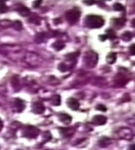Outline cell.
I'll return each mask as SVG.
<instances>
[{
  "instance_id": "5bb4252c",
  "label": "cell",
  "mask_w": 135,
  "mask_h": 150,
  "mask_svg": "<svg viewBox=\"0 0 135 150\" xmlns=\"http://www.w3.org/2000/svg\"><path fill=\"white\" fill-rule=\"evenodd\" d=\"M56 50H61L63 48V47H64V44L61 42V41H57V42H55L54 44H53V46H52Z\"/></svg>"
},
{
  "instance_id": "7c38bea8",
  "label": "cell",
  "mask_w": 135,
  "mask_h": 150,
  "mask_svg": "<svg viewBox=\"0 0 135 150\" xmlns=\"http://www.w3.org/2000/svg\"><path fill=\"white\" fill-rule=\"evenodd\" d=\"M51 102H52V105H60V103H61V98H60V96L59 95H54L52 99H51Z\"/></svg>"
},
{
  "instance_id": "52a82bcc",
  "label": "cell",
  "mask_w": 135,
  "mask_h": 150,
  "mask_svg": "<svg viewBox=\"0 0 135 150\" xmlns=\"http://www.w3.org/2000/svg\"><path fill=\"white\" fill-rule=\"evenodd\" d=\"M67 104H68L69 107L70 109L74 110V111H77L79 108V101L76 100V99H74V98H69L68 100H67Z\"/></svg>"
},
{
  "instance_id": "ac0fdd59",
  "label": "cell",
  "mask_w": 135,
  "mask_h": 150,
  "mask_svg": "<svg viewBox=\"0 0 135 150\" xmlns=\"http://www.w3.org/2000/svg\"><path fill=\"white\" fill-rule=\"evenodd\" d=\"M96 110L100 111H103V112H105V111H107V107H106L104 105H101V104H100V105H96Z\"/></svg>"
},
{
  "instance_id": "4fadbf2b",
  "label": "cell",
  "mask_w": 135,
  "mask_h": 150,
  "mask_svg": "<svg viewBox=\"0 0 135 150\" xmlns=\"http://www.w3.org/2000/svg\"><path fill=\"white\" fill-rule=\"evenodd\" d=\"M122 39L125 41H128L132 39V34L128 31H126L123 36H122Z\"/></svg>"
},
{
  "instance_id": "d4e9b609",
  "label": "cell",
  "mask_w": 135,
  "mask_h": 150,
  "mask_svg": "<svg viewBox=\"0 0 135 150\" xmlns=\"http://www.w3.org/2000/svg\"><path fill=\"white\" fill-rule=\"evenodd\" d=\"M2 127H3V122H2V121L0 120V130L2 129Z\"/></svg>"
},
{
  "instance_id": "603a6c76",
  "label": "cell",
  "mask_w": 135,
  "mask_h": 150,
  "mask_svg": "<svg viewBox=\"0 0 135 150\" xmlns=\"http://www.w3.org/2000/svg\"><path fill=\"white\" fill-rule=\"evenodd\" d=\"M106 39H107V36H105V35H102V36H100V41H104Z\"/></svg>"
},
{
  "instance_id": "7402d4cb",
  "label": "cell",
  "mask_w": 135,
  "mask_h": 150,
  "mask_svg": "<svg viewBox=\"0 0 135 150\" xmlns=\"http://www.w3.org/2000/svg\"><path fill=\"white\" fill-rule=\"evenodd\" d=\"M41 3V1H35L34 3H33V7L34 8H38Z\"/></svg>"
},
{
  "instance_id": "8992f818",
  "label": "cell",
  "mask_w": 135,
  "mask_h": 150,
  "mask_svg": "<svg viewBox=\"0 0 135 150\" xmlns=\"http://www.w3.org/2000/svg\"><path fill=\"white\" fill-rule=\"evenodd\" d=\"M92 122L96 125H105L106 122H107V118L104 116L97 115V116H95L93 117Z\"/></svg>"
},
{
  "instance_id": "ffe728a7",
  "label": "cell",
  "mask_w": 135,
  "mask_h": 150,
  "mask_svg": "<svg viewBox=\"0 0 135 150\" xmlns=\"http://www.w3.org/2000/svg\"><path fill=\"white\" fill-rule=\"evenodd\" d=\"M58 69H59L61 72H65V71H67V67L65 66L64 63H61V64H59V66H58Z\"/></svg>"
},
{
  "instance_id": "ba28073f",
  "label": "cell",
  "mask_w": 135,
  "mask_h": 150,
  "mask_svg": "<svg viewBox=\"0 0 135 150\" xmlns=\"http://www.w3.org/2000/svg\"><path fill=\"white\" fill-rule=\"evenodd\" d=\"M59 120L61 121L62 123L65 124H69L72 121V117L68 115V114H60L59 115Z\"/></svg>"
},
{
  "instance_id": "3957f363",
  "label": "cell",
  "mask_w": 135,
  "mask_h": 150,
  "mask_svg": "<svg viewBox=\"0 0 135 150\" xmlns=\"http://www.w3.org/2000/svg\"><path fill=\"white\" fill-rule=\"evenodd\" d=\"M38 133H39V130L37 129V127H35L33 126H27L25 127L23 135L26 138H34L38 135Z\"/></svg>"
},
{
  "instance_id": "44dd1931",
  "label": "cell",
  "mask_w": 135,
  "mask_h": 150,
  "mask_svg": "<svg viewBox=\"0 0 135 150\" xmlns=\"http://www.w3.org/2000/svg\"><path fill=\"white\" fill-rule=\"evenodd\" d=\"M129 51H130V54L135 55V44H133V45L130 46V47H129Z\"/></svg>"
},
{
  "instance_id": "d6986e66",
  "label": "cell",
  "mask_w": 135,
  "mask_h": 150,
  "mask_svg": "<svg viewBox=\"0 0 135 150\" xmlns=\"http://www.w3.org/2000/svg\"><path fill=\"white\" fill-rule=\"evenodd\" d=\"M7 9H8V8H7V6L4 4V3H0V13H4L7 11Z\"/></svg>"
},
{
  "instance_id": "9a60e30c",
  "label": "cell",
  "mask_w": 135,
  "mask_h": 150,
  "mask_svg": "<svg viewBox=\"0 0 135 150\" xmlns=\"http://www.w3.org/2000/svg\"><path fill=\"white\" fill-rule=\"evenodd\" d=\"M113 9H114V10H116V11H123V10H124L123 5H122V4L119 3H116L113 5Z\"/></svg>"
},
{
  "instance_id": "6da1fadb",
  "label": "cell",
  "mask_w": 135,
  "mask_h": 150,
  "mask_svg": "<svg viewBox=\"0 0 135 150\" xmlns=\"http://www.w3.org/2000/svg\"><path fill=\"white\" fill-rule=\"evenodd\" d=\"M85 23L86 26L90 29H96L103 26L105 21L101 16L90 14L86 16V18L85 19Z\"/></svg>"
},
{
  "instance_id": "9c48e42d",
  "label": "cell",
  "mask_w": 135,
  "mask_h": 150,
  "mask_svg": "<svg viewBox=\"0 0 135 150\" xmlns=\"http://www.w3.org/2000/svg\"><path fill=\"white\" fill-rule=\"evenodd\" d=\"M14 105H15V106H16V110H17V111H23V109L25 108V104H24V102L22 101V100H15V102H14Z\"/></svg>"
},
{
  "instance_id": "cb8c5ba5",
  "label": "cell",
  "mask_w": 135,
  "mask_h": 150,
  "mask_svg": "<svg viewBox=\"0 0 135 150\" xmlns=\"http://www.w3.org/2000/svg\"><path fill=\"white\" fill-rule=\"evenodd\" d=\"M129 150H135V144H132L129 147Z\"/></svg>"
},
{
  "instance_id": "277c9868",
  "label": "cell",
  "mask_w": 135,
  "mask_h": 150,
  "mask_svg": "<svg viewBox=\"0 0 135 150\" xmlns=\"http://www.w3.org/2000/svg\"><path fill=\"white\" fill-rule=\"evenodd\" d=\"M85 61L86 64L89 66H90V63H93V66H95L96 64V61H97V56L96 53L90 51L85 55Z\"/></svg>"
},
{
  "instance_id": "e0dca14e",
  "label": "cell",
  "mask_w": 135,
  "mask_h": 150,
  "mask_svg": "<svg viewBox=\"0 0 135 150\" xmlns=\"http://www.w3.org/2000/svg\"><path fill=\"white\" fill-rule=\"evenodd\" d=\"M13 26H14L17 30H20L22 29V25H21V23H20V21H15V22L14 23Z\"/></svg>"
},
{
  "instance_id": "2e32d148",
  "label": "cell",
  "mask_w": 135,
  "mask_h": 150,
  "mask_svg": "<svg viewBox=\"0 0 135 150\" xmlns=\"http://www.w3.org/2000/svg\"><path fill=\"white\" fill-rule=\"evenodd\" d=\"M107 38H108V39H113V38H115L116 36V34H115V32L112 30H108L107 31Z\"/></svg>"
},
{
  "instance_id": "8fae6325",
  "label": "cell",
  "mask_w": 135,
  "mask_h": 150,
  "mask_svg": "<svg viewBox=\"0 0 135 150\" xmlns=\"http://www.w3.org/2000/svg\"><path fill=\"white\" fill-rule=\"evenodd\" d=\"M18 12L20 13L21 15L23 16H26L30 14V10L26 8V7H24V6H20V8H18Z\"/></svg>"
},
{
  "instance_id": "484cf974",
  "label": "cell",
  "mask_w": 135,
  "mask_h": 150,
  "mask_svg": "<svg viewBox=\"0 0 135 150\" xmlns=\"http://www.w3.org/2000/svg\"><path fill=\"white\" fill-rule=\"evenodd\" d=\"M132 25H133L134 27H135V20H134L132 21Z\"/></svg>"
},
{
  "instance_id": "30bf717a",
  "label": "cell",
  "mask_w": 135,
  "mask_h": 150,
  "mask_svg": "<svg viewBox=\"0 0 135 150\" xmlns=\"http://www.w3.org/2000/svg\"><path fill=\"white\" fill-rule=\"evenodd\" d=\"M116 60H117V54L115 52H111L107 57V63H110V64L115 63Z\"/></svg>"
},
{
  "instance_id": "7a4b0ae2",
  "label": "cell",
  "mask_w": 135,
  "mask_h": 150,
  "mask_svg": "<svg viewBox=\"0 0 135 150\" xmlns=\"http://www.w3.org/2000/svg\"><path fill=\"white\" fill-rule=\"evenodd\" d=\"M66 16V20L71 23V24H74L76 23L79 20V16H80V12L79 9H73L69 10L65 14Z\"/></svg>"
},
{
  "instance_id": "5b68a950",
  "label": "cell",
  "mask_w": 135,
  "mask_h": 150,
  "mask_svg": "<svg viewBox=\"0 0 135 150\" xmlns=\"http://www.w3.org/2000/svg\"><path fill=\"white\" fill-rule=\"evenodd\" d=\"M32 110L37 114H41L45 111V106L41 102H35L32 105Z\"/></svg>"
}]
</instances>
